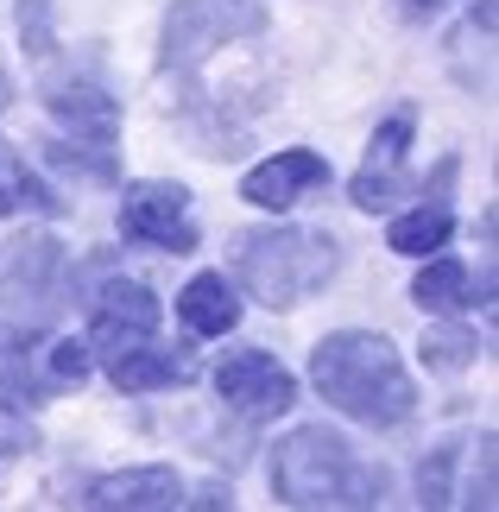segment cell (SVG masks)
Wrapping results in <instances>:
<instances>
[{"label": "cell", "instance_id": "cell-6", "mask_svg": "<svg viewBox=\"0 0 499 512\" xmlns=\"http://www.w3.org/2000/svg\"><path fill=\"white\" fill-rule=\"evenodd\" d=\"M121 234L133 247L158 253H196V222H190V190L184 184H133L121 196Z\"/></svg>", "mask_w": 499, "mask_h": 512}, {"label": "cell", "instance_id": "cell-10", "mask_svg": "<svg viewBox=\"0 0 499 512\" xmlns=\"http://www.w3.org/2000/svg\"><path fill=\"white\" fill-rule=\"evenodd\" d=\"M405 146H411V108H398L386 127L373 133V146H367V165L354 171V209H392L398 203V190H405Z\"/></svg>", "mask_w": 499, "mask_h": 512}, {"label": "cell", "instance_id": "cell-20", "mask_svg": "<svg viewBox=\"0 0 499 512\" xmlns=\"http://www.w3.org/2000/svg\"><path fill=\"white\" fill-rule=\"evenodd\" d=\"M462 443H443L436 456L424 462V475H417V494H424V506H455V487H449V462Z\"/></svg>", "mask_w": 499, "mask_h": 512}, {"label": "cell", "instance_id": "cell-2", "mask_svg": "<svg viewBox=\"0 0 499 512\" xmlns=\"http://www.w3.org/2000/svg\"><path fill=\"white\" fill-rule=\"evenodd\" d=\"M272 487L285 506H379L386 500V475L354 456L348 437L329 424H304L278 443L272 456Z\"/></svg>", "mask_w": 499, "mask_h": 512}, {"label": "cell", "instance_id": "cell-15", "mask_svg": "<svg viewBox=\"0 0 499 512\" xmlns=\"http://www.w3.org/2000/svg\"><path fill=\"white\" fill-rule=\"evenodd\" d=\"M449 203H443V190L430 196V203H417L411 215H398V222L386 228V247L392 253H411V260H430L436 247H449Z\"/></svg>", "mask_w": 499, "mask_h": 512}, {"label": "cell", "instance_id": "cell-11", "mask_svg": "<svg viewBox=\"0 0 499 512\" xmlns=\"http://www.w3.org/2000/svg\"><path fill=\"white\" fill-rule=\"evenodd\" d=\"M95 512H165V506H184V481L177 468H121V475H102L89 487Z\"/></svg>", "mask_w": 499, "mask_h": 512}, {"label": "cell", "instance_id": "cell-18", "mask_svg": "<svg viewBox=\"0 0 499 512\" xmlns=\"http://www.w3.org/2000/svg\"><path fill=\"white\" fill-rule=\"evenodd\" d=\"M411 298L424 304V310H436V317H455V310L481 304V298H474V279H468V266H462V260H430L424 272H417Z\"/></svg>", "mask_w": 499, "mask_h": 512}, {"label": "cell", "instance_id": "cell-22", "mask_svg": "<svg viewBox=\"0 0 499 512\" xmlns=\"http://www.w3.org/2000/svg\"><path fill=\"white\" fill-rule=\"evenodd\" d=\"M19 26H26L32 51H51V7L45 0H19Z\"/></svg>", "mask_w": 499, "mask_h": 512}, {"label": "cell", "instance_id": "cell-21", "mask_svg": "<svg viewBox=\"0 0 499 512\" xmlns=\"http://www.w3.org/2000/svg\"><path fill=\"white\" fill-rule=\"evenodd\" d=\"M32 443H38V430L26 424V411H13L7 399H0V449L19 456V449H32Z\"/></svg>", "mask_w": 499, "mask_h": 512}, {"label": "cell", "instance_id": "cell-16", "mask_svg": "<svg viewBox=\"0 0 499 512\" xmlns=\"http://www.w3.org/2000/svg\"><path fill=\"white\" fill-rule=\"evenodd\" d=\"M51 114L64 121L76 140H114V102L102 89H89V83H64V89H51Z\"/></svg>", "mask_w": 499, "mask_h": 512}, {"label": "cell", "instance_id": "cell-8", "mask_svg": "<svg viewBox=\"0 0 499 512\" xmlns=\"http://www.w3.org/2000/svg\"><path fill=\"white\" fill-rule=\"evenodd\" d=\"M158 336V298L139 279H114L102 298H95V317H89V354H102V361H114V354H127L139 342Z\"/></svg>", "mask_w": 499, "mask_h": 512}, {"label": "cell", "instance_id": "cell-24", "mask_svg": "<svg viewBox=\"0 0 499 512\" xmlns=\"http://www.w3.org/2000/svg\"><path fill=\"white\" fill-rule=\"evenodd\" d=\"M7 95H13V83H7V76H0V108H7Z\"/></svg>", "mask_w": 499, "mask_h": 512}, {"label": "cell", "instance_id": "cell-19", "mask_svg": "<svg viewBox=\"0 0 499 512\" xmlns=\"http://www.w3.org/2000/svg\"><path fill=\"white\" fill-rule=\"evenodd\" d=\"M417 354H424V367H430V373H462L474 354H481V342H474L468 329H430Z\"/></svg>", "mask_w": 499, "mask_h": 512}, {"label": "cell", "instance_id": "cell-3", "mask_svg": "<svg viewBox=\"0 0 499 512\" xmlns=\"http://www.w3.org/2000/svg\"><path fill=\"white\" fill-rule=\"evenodd\" d=\"M342 272V241L316 228H259L241 234V285L259 304L291 310Z\"/></svg>", "mask_w": 499, "mask_h": 512}, {"label": "cell", "instance_id": "cell-17", "mask_svg": "<svg viewBox=\"0 0 499 512\" xmlns=\"http://www.w3.org/2000/svg\"><path fill=\"white\" fill-rule=\"evenodd\" d=\"M64 203L32 177V165L19 159V152L0 140V215H57Z\"/></svg>", "mask_w": 499, "mask_h": 512}, {"label": "cell", "instance_id": "cell-1", "mask_svg": "<svg viewBox=\"0 0 499 512\" xmlns=\"http://www.w3.org/2000/svg\"><path fill=\"white\" fill-rule=\"evenodd\" d=\"M310 380L316 392L354 424H373V430H392L417 411V386L398 348L386 336H367V329H342V336H323L310 354Z\"/></svg>", "mask_w": 499, "mask_h": 512}, {"label": "cell", "instance_id": "cell-4", "mask_svg": "<svg viewBox=\"0 0 499 512\" xmlns=\"http://www.w3.org/2000/svg\"><path fill=\"white\" fill-rule=\"evenodd\" d=\"M70 298V260L51 234H13L0 241V336L45 329Z\"/></svg>", "mask_w": 499, "mask_h": 512}, {"label": "cell", "instance_id": "cell-14", "mask_svg": "<svg viewBox=\"0 0 499 512\" xmlns=\"http://www.w3.org/2000/svg\"><path fill=\"white\" fill-rule=\"evenodd\" d=\"M0 386H7L13 399H51V392H64L57 373H51L45 342H38V329L32 336H13L7 348H0Z\"/></svg>", "mask_w": 499, "mask_h": 512}, {"label": "cell", "instance_id": "cell-13", "mask_svg": "<svg viewBox=\"0 0 499 512\" xmlns=\"http://www.w3.org/2000/svg\"><path fill=\"white\" fill-rule=\"evenodd\" d=\"M108 380L121 386V392L177 386V380H190V354L158 348V342H139V348H127V354H114V361H108Z\"/></svg>", "mask_w": 499, "mask_h": 512}, {"label": "cell", "instance_id": "cell-23", "mask_svg": "<svg viewBox=\"0 0 499 512\" xmlns=\"http://www.w3.org/2000/svg\"><path fill=\"white\" fill-rule=\"evenodd\" d=\"M443 0H405V13H436Z\"/></svg>", "mask_w": 499, "mask_h": 512}, {"label": "cell", "instance_id": "cell-12", "mask_svg": "<svg viewBox=\"0 0 499 512\" xmlns=\"http://www.w3.org/2000/svg\"><path fill=\"white\" fill-rule=\"evenodd\" d=\"M177 317H184L190 336H228L241 323V298L222 272H196V279L177 291Z\"/></svg>", "mask_w": 499, "mask_h": 512}, {"label": "cell", "instance_id": "cell-5", "mask_svg": "<svg viewBox=\"0 0 499 512\" xmlns=\"http://www.w3.org/2000/svg\"><path fill=\"white\" fill-rule=\"evenodd\" d=\"M266 26L259 0H177L165 13V70H196L209 51L253 38Z\"/></svg>", "mask_w": 499, "mask_h": 512}, {"label": "cell", "instance_id": "cell-9", "mask_svg": "<svg viewBox=\"0 0 499 512\" xmlns=\"http://www.w3.org/2000/svg\"><path fill=\"white\" fill-rule=\"evenodd\" d=\"M323 184H329V159L291 146V152H272L266 165H253L241 177V196L253 209H291V203H304V196H316Z\"/></svg>", "mask_w": 499, "mask_h": 512}, {"label": "cell", "instance_id": "cell-7", "mask_svg": "<svg viewBox=\"0 0 499 512\" xmlns=\"http://www.w3.org/2000/svg\"><path fill=\"white\" fill-rule=\"evenodd\" d=\"M215 392H222V405L241 411V418H278V411L297 405L291 367H278V354H266V348H234L228 361L215 367Z\"/></svg>", "mask_w": 499, "mask_h": 512}]
</instances>
